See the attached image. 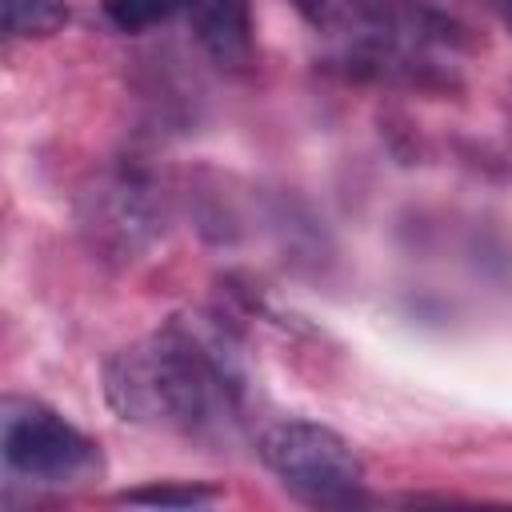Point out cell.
I'll use <instances>...</instances> for the list:
<instances>
[{
    "mask_svg": "<svg viewBox=\"0 0 512 512\" xmlns=\"http://www.w3.org/2000/svg\"><path fill=\"white\" fill-rule=\"evenodd\" d=\"M0 456L12 476L44 488L88 484L104 468L96 440L48 404L24 396H4L0 404Z\"/></svg>",
    "mask_w": 512,
    "mask_h": 512,
    "instance_id": "3",
    "label": "cell"
},
{
    "mask_svg": "<svg viewBox=\"0 0 512 512\" xmlns=\"http://www.w3.org/2000/svg\"><path fill=\"white\" fill-rule=\"evenodd\" d=\"M0 12H4V32L12 40H44L68 24L64 0H0Z\"/></svg>",
    "mask_w": 512,
    "mask_h": 512,
    "instance_id": "5",
    "label": "cell"
},
{
    "mask_svg": "<svg viewBox=\"0 0 512 512\" xmlns=\"http://www.w3.org/2000/svg\"><path fill=\"white\" fill-rule=\"evenodd\" d=\"M104 396L120 420L200 436L232 416L236 372L220 336L168 324L104 364Z\"/></svg>",
    "mask_w": 512,
    "mask_h": 512,
    "instance_id": "1",
    "label": "cell"
},
{
    "mask_svg": "<svg viewBox=\"0 0 512 512\" xmlns=\"http://www.w3.org/2000/svg\"><path fill=\"white\" fill-rule=\"evenodd\" d=\"M260 460L304 504L348 508L364 500V460L316 420H280L260 436Z\"/></svg>",
    "mask_w": 512,
    "mask_h": 512,
    "instance_id": "2",
    "label": "cell"
},
{
    "mask_svg": "<svg viewBox=\"0 0 512 512\" xmlns=\"http://www.w3.org/2000/svg\"><path fill=\"white\" fill-rule=\"evenodd\" d=\"M188 28L220 72H244L256 56L252 0H184Z\"/></svg>",
    "mask_w": 512,
    "mask_h": 512,
    "instance_id": "4",
    "label": "cell"
},
{
    "mask_svg": "<svg viewBox=\"0 0 512 512\" xmlns=\"http://www.w3.org/2000/svg\"><path fill=\"white\" fill-rule=\"evenodd\" d=\"M124 504H148V508H200L212 504L216 492L200 488V484H148V488H132L120 492Z\"/></svg>",
    "mask_w": 512,
    "mask_h": 512,
    "instance_id": "7",
    "label": "cell"
},
{
    "mask_svg": "<svg viewBox=\"0 0 512 512\" xmlns=\"http://www.w3.org/2000/svg\"><path fill=\"white\" fill-rule=\"evenodd\" d=\"M296 4V12L308 20V24H316V28H332V24H340L344 16H352V4L348 0H292Z\"/></svg>",
    "mask_w": 512,
    "mask_h": 512,
    "instance_id": "8",
    "label": "cell"
},
{
    "mask_svg": "<svg viewBox=\"0 0 512 512\" xmlns=\"http://www.w3.org/2000/svg\"><path fill=\"white\" fill-rule=\"evenodd\" d=\"M180 4H184V0H100L108 24L120 28V32L156 28V24H164Z\"/></svg>",
    "mask_w": 512,
    "mask_h": 512,
    "instance_id": "6",
    "label": "cell"
},
{
    "mask_svg": "<svg viewBox=\"0 0 512 512\" xmlns=\"http://www.w3.org/2000/svg\"><path fill=\"white\" fill-rule=\"evenodd\" d=\"M500 12H504V24L512 28V0H500Z\"/></svg>",
    "mask_w": 512,
    "mask_h": 512,
    "instance_id": "9",
    "label": "cell"
}]
</instances>
